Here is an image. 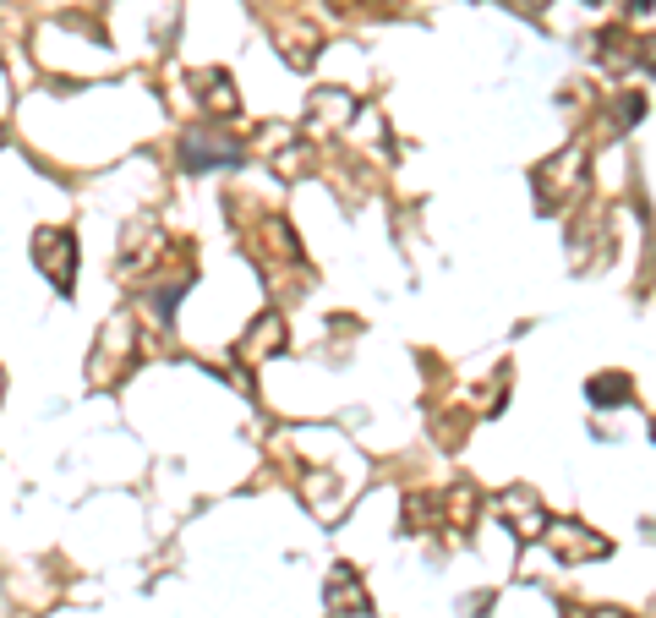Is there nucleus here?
<instances>
[{
    "mask_svg": "<svg viewBox=\"0 0 656 618\" xmlns=\"http://www.w3.org/2000/svg\"><path fill=\"white\" fill-rule=\"evenodd\" d=\"M547 547H553L564 564H580V558H607V553H613V542H607V536H591L580 520H553V526H547Z\"/></svg>",
    "mask_w": 656,
    "mask_h": 618,
    "instance_id": "nucleus-6",
    "label": "nucleus"
},
{
    "mask_svg": "<svg viewBox=\"0 0 656 618\" xmlns=\"http://www.w3.org/2000/svg\"><path fill=\"white\" fill-rule=\"evenodd\" d=\"M345 115H350V99H345L339 88H323L318 99H312V121H334V126H339Z\"/></svg>",
    "mask_w": 656,
    "mask_h": 618,
    "instance_id": "nucleus-11",
    "label": "nucleus"
},
{
    "mask_svg": "<svg viewBox=\"0 0 656 618\" xmlns=\"http://www.w3.org/2000/svg\"><path fill=\"white\" fill-rule=\"evenodd\" d=\"M536 6H547V0H525V11H536Z\"/></svg>",
    "mask_w": 656,
    "mask_h": 618,
    "instance_id": "nucleus-16",
    "label": "nucleus"
},
{
    "mask_svg": "<svg viewBox=\"0 0 656 618\" xmlns=\"http://www.w3.org/2000/svg\"><path fill=\"white\" fill-rule=\"evenodd\" d=\"M624 11H629V17H640V11H651V0H629Z\"/></svg>",
    "mask_w": 656,
    "mask_h": 618,
    "instance_id": "nucleus-15",
    "label": "nucleus"
},
{
    "mask_svg": "<svg viewBox=\"0 0 656 618\" xmlns=\"http://www.w3.org/2000/svg\"><path fill=\"white\" fill-rule=\"evenodd\" d=\"M651 438H656V427H651Z\"/></svg>",
    "mask_w": 656,
    "mask_h": 618,
    "instance_id": "nucleus-17",
    "label": "nucleus"
},
{
    "mask_svg": "<svg viewBox=\"0 0 656 618\" xmlns=\"http://www.w3.org/2000/svg\"><path fill=\"white\" fill-rule=\"evenodd\" d=\"M585 400H591L596 411H618V405L635 400V383H629V372H596V378L585 383Z\"/></svg>",
    "mask_w": 656,
    "mask_h": 618,
    "instance_id": "nucleus-7",
    "label": "nucleus"
},
{
    "mask_svg": "<svg viewBox=\"0 0 656 618\" xmlns=\"http://www.w3.org/2000/svg\"><path fill=\"white\" fill-rule=\"evenodd\" d=\"M640 115H646V99H640V93H624V99H618V121H640Z\"/></svg>",
    "mask_w": 656,
    "mask_h": 618,
    "instance_id": "nucleus-13",
    "label": "nucleus"
},
{
    "mask_svg": "<svg viewBox=\"0 0 656 618\" xmlns=\"http://www.w3.org/2000/svg\"><path fill=\"white\" fill-rule=\"evenodd\" d=\"M580 165H585V148L580 143L564 148L558 159H547V165L536 170V203H542V208H564V197L580 186V181H569V170H580Z\"/></svg>",
    "mask_w": 656,
    "mask_h": 618,
    "instance_id": "nucleus-5",
    "label": "nucleus"
},
{
    "mask_svg": "<svg viewBox=\"0 0 656 618\" xmlns=\"http://www.w3.org/2000/svg\"><path fill=\"white\" fill-rule=\"evenodd\" d=\"M323 597H328V613L334 618H372V591L361 586V575L350 564H334L323 580Z\"/></svg>",
    "mask_w": 656,
    "mask_h": 618,
    "instance_id": "nucleus-3",
    "label": "nucleus"
},
{
    "mask_svg": "<svg viewBox=\"0 0 656 618\" xmlns=\"http://www.w3.org/2000/svg\"><path fill=\"white\" fill-rule=\"evenodd\" d=\"M558 608H564V618H629L618 608H585V602H558Z\"/></svg>",
    "mask_w": 656,
    "mask_h": 618,
    "instance_id": "nucleus-12",
    "label": "nucleus"
},
{
    "mask_svg": "<svg viewBox=\"0 0 656 618\" xmlns=\"http://www.w3.org/2000/svg\"><path fill=\"white\" fill-rule=\"evenodd\" d=\"M640 72H651V77H656V39L640 44Z\"/></svg>",
    "mask_w": 656,
    "mask_h": 618,
    "instance_id": "nucleus-14",
    "label": "nucleus"
},
{
    "mask_svg": "<svg viewBox=\"0 0 656 618\" xmlns=\"http://www.w3.org/2000/svg\"><path fill=\"white\" fill-rule=\"evenodd\" d=\"M498 515L514 526L520 542H536V536H547V526H553V515H547L542 498H536V487H509V493L498 498Z\"/></svg>",
    "mask_w": 656,
    "mask_h": 618,
    "instance_id": "nucleus-4",
    "label": "nucleus"
},
{
    "mask_svg": "<svg viewBox=\"0 0 656 618\" xmlns=\"http://www.w3.org/2000/svg\"><path fill=\"white\" fill-rule=\"evenodd\" d=\"M197 83L208 88L203 93V110L208 115H230V110H236V83H230V72H203Z\"/></svg>",
    "mask_w": 656,
    "mask_h": 618,
    "instance_id": "nucleus-10",
    "label": "nucleus"
},
{
    "mask_svg": "<svg viewBox=\"0 0 656 618\" xmlns=\"http://www.w3.org/2000/svg\"><path fill=\"white\" fill-rule=\"evenodd\" d=\"M246 148L241 137H225V132H186L181 137V170L186 176H208L219 165H241Z\"/></svg>",
    "mask_w": 656,
    "mask_h": 618,
    "instance_id": "nucleus-2",
    "label": "nucleus"
},
{
    "mask_svg": "<svg viewBox=\"0 0 656 618\" xmlns=\"http://www.w3.org/2000/svg\"><path fill=\"white\" fill-rule=\"evenodd\" d=\"M28 247H33V263L44 268V279H50L61 296H72V290H77V236H72V230L39 225Z\"/></svg>",
    "mask_w": 656,
    "mask_h": 618,
    "instance_id": "nucleus-1",
    "label": "nucleus"
},
{
    "mask_svg": "<svg viewBox=\"0 0 656 618\" xmlns=\"http://www.w3.org/2000/svg\"><path fill=\"white\" fill-rule=\"evenodd\" d=\"M274 345H285V318H279V312H263V318H257V329L241 340V356L263 361V351H274Z\"/></svg>",
    "mask_w": 656,
    "mask_h": 618,
    "instance_id": "nucleus-8",
    "label": "nucleus"
},
{
    "mask_svg": "<svg viewBox=\"0 0 656 618\" xmlns=\"http://www.w3.org/2000/svg\"><path fill=\"white\" fill-rule=\"evenodd\" d=\"M476 509H482V498H476V487H471V482H460V487H449V493H443V520H449V526L471 531Z\"/></svg>",
    "mask_w": 656,
    "mask_h": 618,
    "instance_id": "nucleus-9",
    "label": "nucleus"
}]
</instances>
